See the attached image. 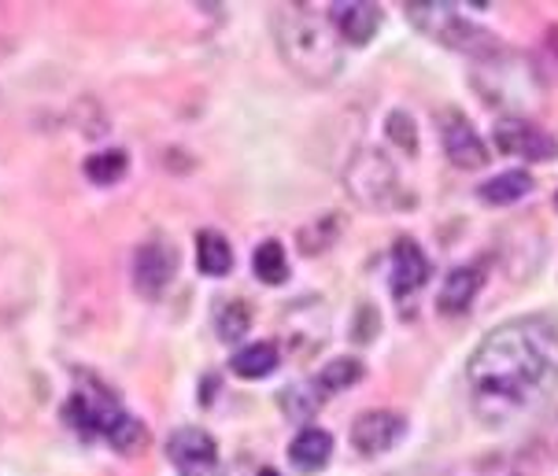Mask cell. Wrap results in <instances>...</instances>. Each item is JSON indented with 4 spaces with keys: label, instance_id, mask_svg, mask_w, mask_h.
<instances>
[{
    "label": "cell",
    "instance_id": "cell-24",
    "mask_svg": "<svg viewBox=\"0 0 558 476\" xmlns=\"http://www.w3.org/2000/svg\"><path fill=\"white\" fill-rule=\"evenodd\" d=\"M385 130H389V141L403 156H418V126H414V119L407 111H392Z\"/></svg>",
    "mask_w": 558,
    "mask_h": 476
},
{
    "label": "cell",
    "instance_id": "cell-8",
    "mask_svg": "<svg viewBox=\"0 0 558 476\" xmlns=\"http://www.w3.org/2000/svg\"><path fill=\"white\" fill-rule=\"evenodd\" d=\"M440 137H444V151H448V159L459 170H481L492 159L488 145L481 141V133L470 126V119L462 111H444Z\"/></svg>",
    "mask_w": 558,
    "mask_h": 476
},
{
    "label": "cell",
    "instance_id": "cell-20",
    "mask_svg": "<svg viewBox=\"0 0 558 476\" xmlns=\"http://www.w3.org/2000/svg\"><path fill=\"white\" fill-rule=\"evenodd\" d=\"M255 278H259L263 284H281L289 278V259H286V247H281L278 241H263L259 247H255Z\"/></svg>",
    "mask_w": 558,
    "mask_h": 476
},
{
    "label": "cell",
    "instance_id": "cell-27",
    "mask_svg": "<svg viewBox=\"0 0 558 476\" xmlns=\"http://www.w3.org/2000/svg\"><path fill=\"white\" fill-rule=\"evenodd\" d=\"M555 207H558V196H555Z\"/></svg>",
    "mask_w": 558,
    "mask_h": 476
},
{
    "label": "cell",
    "instance_id": "cell-9",
    "mask_svg": "<svg viewBox=\"0 0 558 476\" xmlns=\"http://www.w3.org/2000/svg\"><path fill=\"white\" fill-rule=\"evenodd\" d=\"M403 432H407V422H403L400 414H392V411H366V414L355 417L352 443H355L359 454L374 459V454L392 451V447L400 443Z\"/></svg>",
    "mask_w": 558,
    "mask_h": 476
},
{
    "label": "cell",
    "instance_id": "cell-16",
    "mask_svg": "<svg viewBox=\"0 0 558 476\" xmlns=\"http://www.w3.org/2000/svg\"><path fill=\"white\" fill-rule=\"evenodd\" d=\"M278 347L274 344H248L241 347L238 355H233L230 369L244 380H259V377H270L274 369H278Z\"/></svg>",
    "mask_w": 558,
    "mask_h": 476
},
{
    "label": "cell",
    "instance_id": "cell-1",
    "mask_svg": "<svg viewBox=\"0 0 558 476\" xmlns=\"http://www.w3.org/2000/svg\"><path fill=\"white\" fill-rule=\"evenodd\" d=\"M466 385L488 422L541 411L558 392V326L529 314L492 329L470 355Z\"/></svg>",
    "mask_w": 558,
    "mask_h": 476
},
{
    "label": "cell",
    "instance_id": "cell-23",
    "mask_svg": "<svg viewBox=\"0 0 558 476\" xmlns=\"http://www.w3.org/2000/svg\"><path fill=\"white\" fill-rule=\"evenodd\" d=\"M278 403H281V411H286L289 422H311L318 411V403H322V395H311V388H304V385H289Z\"/></svg>",
    "mask_w": 558,
    "mask_h": 476
},
{
    "label": "cell",
    "instance_id": "cell-22",
    "mask_svg": "<svg viewBox=\"0 0 558 476\" xmlns=\"http://www.w3.org/2000/svg\"><path fill=\"white\" fill-rule=\"evenodd\" d=\"M340 230H344V222H340L337 215H318L315 222L311 225H304V230H300V247H304L307 255H318V252H326L329 244L337 241L340 236Z\"/></svg>",
    "mask_w": 558,
    "mask_h": 476
},
{
    "label": "cell",
    "instance_id": "cell-21",
    "mask_svg": "<svg viewBox=\"0 0 558 476\" xmlns=\"http://www.w3.org/2000/svg\"><path fill=\"white\" fill-rule=\"evenodd\" d=\"M111 447H116L119 454H141L148 447V428L137 422V417L130 414H119L116 425L108 428V436H104Z\"/></svg>",
    "mask_w": 558,
    "mask_h": 476
},
{
    "label": "cell",
    "instance_id": "cell-4",
    "mask_svg": "<svg viewBox=\"0 0 558 476\" xmlns=\"http://www.w3.org/2000/svg\"><path fill=\"white\" fill-rule=\"evenodd\" d=\"M344 188L366 211H389L400 204V174L392 159L377 148H359L344 167Z\"/></svg>",
    "mask_w": 558,
    "mask_h": 476
},
{
    "label": "cell",
    "instance_id": "cell-15",
    "mask_svg": "<svg viewBox=\"0 0 558 476\" xmlns=\"http://www.w3.org/2000/svg\"><path fill=\"white\" fill-rule=\"evenodd\" d=\"M529 193H533V178H529L525 170H507V174H496L492 181H485L477 196L492 207H507V204H518V199Z\"/></svg>",
    "mask_w": 558,
    "mask_h": 476
},
{
    "label": "cell",
    "instance_id": "cell-17",
    "mask_svg": "<svg viewBox=\"0 0 558 476\" xmlns=\"http://www.w3.org/2000/svg\"><path fill=\"white\" fill-rule=\"evenodd\" d=\"M363 380V362L359 358H333L322 366V374L315 380L318 395H337V392H348L352 385Z\"/></svg>",
    "mask_w": 558,
    "mask_h": 476
},
{
    "label": "cell",
    "instance_id": "cell-12",
    "mask_svg": "<svg viewBox=\"0 0 558 476\" xmlns=\"http://www.w3.org/2000/svg\"><path fill=\"white\" fill-rule=\"evenodd\" d=\"M329 459H333V436L326 432V428H300V436L289 443V462L296 473H318L326 469Z\"/></svg>",
    "mask_w": 558,
    "mask_h": 476
},
{
    "label": "cell",
    "instance_id": "cell-7",
    "mask_svg": "<svg viewBox=\"0 0 558 476\" xmlns=\"http://www.w3.org/2000/svg\"><path fill=\"white\" fill-rule=\"evenodd\" d=\"M492 137H496V148L504 156H522L529 163H544V159L558 156L555 137H547L541 126H533L525 119H499Z\"/></svg>",
    "mask_w": 558,
    "mask_h": 476
},
{
    "label": "cell",
    "instance_id": "cell-14",
    "mask_svg": "<svg viewBox=\"0 0 558 476\" xmlns=\"http://www.w3.org/2000/svg\"><path fill=\"white\" fill-rule=\"evenodd\" d=\"M196 266H201V273H207V278H226L233 270L230 241L215 230H201V236H196Z\"/></svg>",
    "mask_w": 558,
    "mask_h": 476
},
{
    "label": "cell",
    "instance_id": "cell-2",
    "mask_svg": "<svg viewBox=\"0 0 558 476\" xmlns=\"http://www.w3.org/2000/svg\"><path fill=\"white\" fill-rule=\"evenodd\" d=\"M274 34L286 63L304 82L326 85L340 74V37L329 15L311 12L307 4H286L274 15Z\"/></svg>",
    "mask_w": 558,
    "mask_h": 476
},
{
    "label": "cell",
    "instance_id": "cell-19",
    "mask_svg": "<svg viewBox=\"0 0 558 476\" xmlns=\"http://www.w3.org/2000/svg\"><path fill=\"white\" fill-rule=\"evenodd\" d=\"M82 170L93 185H116V181H122V174L130 170V156L122 148H108V151H97V156L85 159Z\"/></svg>",
    "mask_w": 558,
    "mask_h": 476
},
{
    "label": "cell",
    "instance_id": "cell-10",
    "mask_svg": "<svg viewBox=\"0 0 558 476\" xmlns=\"http://www.w3.org/2000/svg\"><path fill=\"white\" fill-rule=\"evenodd\" d=\"M381 8L371 4V0H340V4L329 8V23L340 41L348 45H371L377 30H381Z\"/></svg>",
    "mask_w": 558,
    "mask_h": 476
},
{
    "label": "cell",
    "instance_id": "cell-25",
    "mask_svg": "<svg viewBox=\"0 0 558 476\" xmlns=\"http://www.w3.org/2000/svg\"><path fill=\"white\" fill-rule=\"evenodd\" d=\"M555 443H558V417H555Z\"/></svg>",
    "mask_w": 558,
    "mask_h": 476
},
{
    "label": "cell",
    "instance_id": "cell-6",
    "mask_svg": "<svg viewBox=\"0 0 558 476\" xmlns=\"http://www.w3.org/2000/svg\"><path fill=\"white\" fill-rule=\"evenodd\" d=\"M167 454L182 476H219V447L204 428H178L167 440Z\"/></svg>",
    "mask_w": 558,
    "mask_h": 476
},
{
    "label": "cell",
    "instance_id": "cell-13",
    "mask_svg": "<svg viewBox=\"0 0 558 476\" xmlns=\"http://www.w3.org/2000/svg\"><path fill=\"white\" fill-rule=\"evenodd\" d=\"M477 292H481V273L474 266H459V270H451L448 278H444L437 307L440 314H466Z\"/></svg>",
    "mask_w": 558,
    "mask_h": 476
},
{
    "label": "cell",
    "instance_id": "cell-26",
    "mask_svg": "<svg viewBox=\"0 0 558 476\" xmlns=\"http://www.w3.org/2000/svg\"><path fill=\"white\" fill-rule=\"evenodd\" d=\"M263 476H274V473H263Z\"/></svg>",
    "mask_w": 558,
    "mask_h": 476
},
{
    "label": "cell",
    "instance_id": "cell-3",
    "mask_svg": "<svg viewBox=\"0 0 558 476\" xmlns=\"http://www.w3.org/2000/svg\"><path fill=\"white\" fill-rule=\"evenodd\" d=\"M403 12L425 37H433V41L448 45V49H456V52H466V56L499 52L496 37L488 30H481L477 23H470V19L459 12V4H444V0H407Z\"/></svg>",
    "mask_w": 558,
    "mask_h": 476
},
{
    "label": "cell",
    "instance_id": "cell-5",
    "mask_svg": "<svg viewBox=\"0 0 558 476\" xmlns=\"http://www.w3.org/2000/svg\"><path fill=\"white\" fill-rule=\"evenodd\" d=\"M178 273V252L167 236H156V241H145L134 252V289L145 300H159L170 289Z\"/></svg>",
    "mask_w": 558,
    "mask_h": 476
},
{
    "label": "cell",
    "instance_id": "cell-11",
    "mask_svg": "<svg viewBox=\"0 0 558 476\" xmlns=\"http://www.w3.org/2000/svg\"><path fill=\"white\" fill-rule=\"evenodd\" d=\"M425 281H429V259L414 236H400L392 244V296L407 303Z\"/></svg>",
    "mask_w": 558,
    "mask_h": 476
},
{
    "label": "cell",
    "instance_id": "cell-18",
    "mask_svg": "<svg viewBox=\"0 0 558 476\" xmlns=\"http://www.w3.org/2000/svg\"><path fill=\"white\" fill-rule=\"evenodd\" d=\"M252 329V307L244 300H222L215 310V332L226 344H238L244 332Z\"/></svg>",
    "mask_w": 558,
    "mask_h": 476
}]
</instances>
